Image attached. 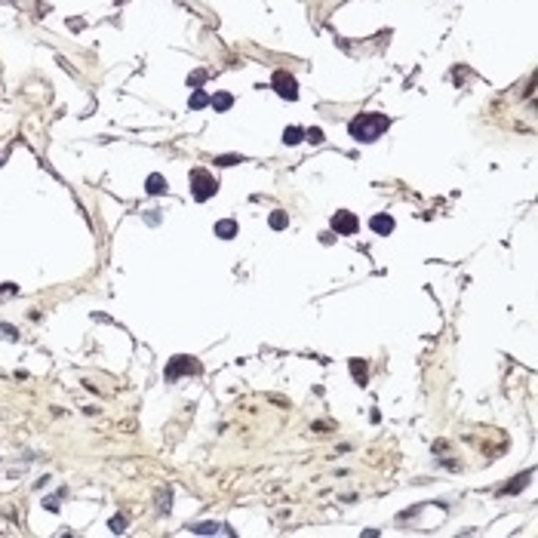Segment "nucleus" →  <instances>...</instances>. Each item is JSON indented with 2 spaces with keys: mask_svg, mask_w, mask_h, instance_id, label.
<instances>
[{
  "mask_svg": "<svg viewBox=\"0 0 538 538\" xmlns=\"http://www.w3.org/2000/svg\"><path fill=\"white\" fill-rule=\"evenodd\" d=\"M166 508H169V492H166V489H163V492H160V511H163V514H166Z\"/></svg>",
  "mask_w": 538,
  "mask_h": 538,
  "instance_id": "17",
  "label": "nucleus"
},
{
  "mask_svg": "<svg viewBox=\"0 0 538 538\" xmlns=\"http://www.w3.org/2000/svg\"><path fill=\"white\" fill-rule=\"evenodd\" d=\"M329 225H332V231H335V234H345V237H348V234H357V228H360L357 215H354V212H348V209H338V212L332 215V222H329Z\"/></svg>",
  "mask_w": 538,
  "mask_h": 538,
  "instance_id": "5",
  "label": "nucleus"
},
{
  "mask_svg": "<svg viewBox=\"0 0 538 538\" xmlns=\"http://www.w3.org/2000/svg\"><path fill=\"white\" fill-rule=\"evenodd\" d=\"M215 234H218V237H225V240H231V237L237 234V225H234L231 218H225V222H218V225H215Z\"/></svg>",
  "mask_w": 538,
  "mask_h": 538,
  "instance_id": "10",
  "label": "nucleus"
},
{
  "mask_svg": "<svg viewBox=\"0 0 538 538\" xmlns=\"http://www.w3.org/2000/svg\"><path fill=\"white\" fill-rule=\"evenodd\" d=\"M111 529H114V532H123V529H126V517H123V514H117V517L111 520Z\"/></svg>",
  "mask_w": 538,
  "mask_h": 538,
  "instance_id": "14",
  "label": "nucleus"
},
{
  "mask_svg": "<svg viewBox=\"0 0 538 538\" xmlns=\"http://www.w3.org/2000/svg\"><path fill=\"white\" fill-rule=\"evenodd\" d=\"M354 375H357V382H363V363H360V360L354 363Z\"/></svg>",
  "mask_w": 538,
  "mask_h": 538,
  "instance_id": "20",
  "label": "nucleus"
},
{
  "mask_svg": "<svg viewBox=\"0 0 538 538\" xmlns=\"http://www.w3.org/2000/svg\"><path fill=\"white\" fill-rule=\"evenodd\" d=\"M209 105H212L215 111H228V108L234 105V95H231V92H215V95H209Z\"/></svg>",
  "mask_w": 538,
  "mask_h": 538,
  "instance_id": "7",
  "label": "nucleus"
},
{
  "mask_svg": "<svg viewBox=\"0 0 538 538\" xmlns=\"http://www.w3.org/2000/svg\"><path fill=\"white\" fill-rule=\"evenodd\" d=\"M302 138H305V129H302V126H286V129H283V145L292 148V145H298Z\"/></svg>",
  "mask_w": 538,
  "mask_h": 538,
  "instance_id": "8",
  "label": "nucleus"
},
{
  "mask_svg": "<svg viewBox=\"0 0 538 538\" xmlns=\"http://www.w3.org/2000/svg\"><path fill=\"white\" fill-rule=\"evenodd\" d=\"M206 77H209V74H206V71H194V74H191V77H188V83H191V86H200V83H203V80H206Z\"/></svg>",
  "mask_w": 538,
  "mask_h": 538,
  "instance_id": "13",
  "label": "nucleus"
},
{
  "mask_svg": "<svg viewBox=\"0 0 538 538\" xmlns=\"http://www.w3.org/2000/svg\"><path fill=\"white\" fill-rule=\"evenodd\" d=\"M145 188H148V194H163L166 191V178L163 175H148V182H145Z\"/></svg>",
  "mask_w": 538,
  "mask_h": 538,
  "instance_id": "9",
  "label": "nucleus"
},
{
  "mask_svg": "<svg viewBox=\"0 0 538 538\" xmlns=\"http://www.w3.org/2000/svg\"><path fill=\"white\" fill-rule=\"evenodd\" d=\"M114 3H123V0H114Z\"/></svg>",
  "mask_w": 538,
  "mask_h": 538,
  "instance_id": "22",
  "label": "nucleus"
},
{
  "mask_svg": "<svg viewBox=\"0 0 538 538\" xmlns=\"http://www.w3.org/2000/svg\"><path fill=\"white\" fill-rule=\"evenodd\" d=\"M0 332H3L6 338H15V329H12V326H6V323H0Z\"/></svg>",
  "mask_w": 538,
  "mask_h": 538,
  "instance_id": "19",
  "label": "nucleus"
},
{
  "mask_svg": "<svg viewBox=\"0 0 538 538\" xmlns=\"http://www.w3.org/2000/svg\"><path fill=\"white\" fill-rule=\"evenodd\" d=\"M215 188H218V182L206 172V169H194L191 172V194H194V200H209L212 194H215Z\"/></svg>",
  "mask_w": 538,
  "mask_h": 538,
  "instance_id": "2",
  "label": "nucleus"
},
{
  "mask_svg": "<svg viewBox=\"0 0 538 538\" xmlns=\"http://www.w3.org/2000/svg\"><path fill=\"white\" fill-rule=\"evenodd\" d=\"M188 105H191L194 111H197V108H206V105H209V95H206L203 89H197V92L191 95V102H188Z\"/></svg>",
  "mask_w": 538,
  "mask_h": 538,
  "instance_id": "12",
  "label": "nucleus"
},
{
  "mask_svg": "<svg viewBox=\"0 0 538 538\" xmlns=\"http://www.w3.org/2000/svg\"><path fill=\"white\" fill-rule=\"evenodd\" d=\"M369 228H372V231H378V234H391V231H394V218L382 212V215H375V218L369 222Z\"/></svg>",
  "mask_w": 538,
  "mask_h": 538,
  "instance_id": "6",
  "label": "nucleus"
},
{
  "mask_svg": "<svg viewBox=\"0 0 538 538\" xmlns=\"http://www.w3.org/2000/svg\"><path fill=\"white\" fill-rule=\"evenodd\" d=\"M145 222H148V225H160V212H148Z\"/></svg>",
  "mask_w": 538,
  "mask_h": 538,
  "instance_id": "18",
  "label": "nucleus"
},
{
  "mask_svg": "<svg viewBox=\"0 0 538 538\" xmlns=\"http://www.w3.org/2000/svg\"><path fill=\"white\" fill-rule=\"evenodd\" d=\"M271 86H274V92H277L280 98H286V102H292V98L298 95V83H295V77H292L289 71H277V74L271 77Z\"/></svg>",
  "mask_w": 538,
  "mask_h": 538,
  "instance_id": "4",
  "label": "nucleus"
},
{
  "mask_svg": "<svg viewBox=\"0 0 538 538\" xmlns=\"http://www.w3.org/2000/svg\"><path fill=\"white\" fill-rule=\"evenodd\" d=\"M268 222H271V228H274V231H283V228L289 225V215H286L283 209H277V212H271V218H268Z\"/></svg>",
  "mask_w": 538,
  "mask_h": 538,
  "instance_id": "11",
  "label": "nucleus"
},
{
  "mask_svg": "<svg viewBox=\"0 0 538 538\" xmlns=\"http://www.w3.org/2000/svg\"><path fill=\"white\" fill-rule=\"evenodd\" d=\"M388 126H391V120L385 114H357L348 129H351V135L357 142H375Z\"/></svg>",
  "mask_w": 538,
  "mask_h": 538,
  "instance_id": "1",
  "label": "nucleus"
},
{
  "mask_svg": "<svg viewBox=\"0 0 538 538\" xmlns=\"http://www.w3.org/2000/svg\"><path fill=\"white\" fill-rule=\"evenodd\" d=\"M308 142L320 145V142H323V132H320V129H311V132H308Z\"/></svg>",
  "mask_w": 538,
  "mask_h": 538,
  "instance_id": "16",
  "label": "nucleus"
},
{
  "mask_svg": "<svg viewBox=\"0 0 538 538\" xmlns=\"http://www.w3.org/2000/svg\"><path fill=\"white\" fill-rule=\"evenodd\" d=\"M182 375H200V363L194 357H172L166 363V382H178Z\"/></svg>",
  "mask_w": 538,
  "mask_h": 538,
  "instance_id": "3",
  "label": "nucleus"
},
{
  "mask_svg": "<svg viewBox=\"0 0 538 538\" xmlns=\"http://www.w3.org/2000/svg\"><path fill=\"white\" fill-rule=\"evenodd\" d=\"M237 160H240V157H218V166H222V163L228 166V163H237Z\"/></svg>",
  "mask_w": 538,
  "mask_h": 538,
  "instance_id": "21",
  "label": "nucleus"
},
{
  "mask_svg": "<svg viewBox=\"0 0 538 538\" xmlns=\"http://www.w3.org/2000/svg\"><path fill=\"white\" fill-rule=\"evenodd\" d=\"M194 532H203L206 535V532H218V526L215 523H203V526H194Z\"/></svg>",
  "mask_w": 538,
  "mask_h": 538,
  "instance_id": "15",
  "label": "nucleus"
}]
</instances>
